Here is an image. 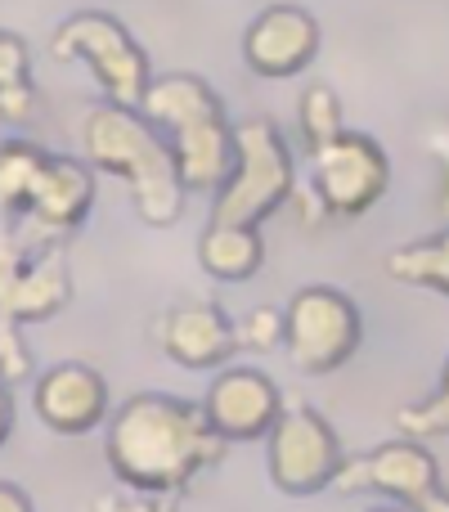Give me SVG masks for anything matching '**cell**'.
I'll use <instances>...</instances> for the list:
<instances>
[{"instance_id":"cell-12","label":"cell","mask_w":449,"mask_h":512,"mask_svg":"<svg viewBox=\"0 0 449 512\" xmlns=\"http://www.w3.org/2000/svg\"><path fill=\"white\" fill-rule=\"evenodd\" d=\"M203 414L212 423V432L221 436L225 445H247V441H265L274 432L283 414V396L279 382L261 369H247V364H234V369H221L212 378L203 396Z\"/></svg>"},{"instance_id":"cell-15","label":"cell","mask_w":449,"mask_h":512,"mask_svg":"<svg viewBox=\"0 0 449 512\" xmlns=\"http://www.w3.org/2000/svg\"><path fill=\"white\" fill-rule=\"evenodd\" d=\"M32 405H36V418H41L50 432L59 436H86L95 432L99 423H108V382L99 378V369L81 360H63V364H50V369L36 378L32 387Z\"/></svg>"},{"instance_id":"cell-5","label":"cell","mask_w":449,"mask_h":512,"mask_svg":"<svg viewBox=\"0 0 449 512\" xmlns=\"http://www.w3.org/2000/svg\"><path fill=\"white\" fill-rule=\"evenodd\" d=\"M292 194H297V162L279 126L270 117L234 122V167L212 198V225L261 230V221L288 207Z\"/></svg>"},{"instance_id":"cell-20","label":"cell","mask_w":449,"mask_h":512,"mask_svg":"<svg viewBox=\"0 0 449 512\" xmlns=\"http://www.w3.org/2000/svg\"><path fill=\"white\" fill-rule=\"evenodd\" d=\"M297 131H301V149L315 153L328 140L346 131L342 126V99L333 86H306L297 99Z\"/></svg>"},{"instance_id":"cell-2","label":"cell","mask_w":449,"mask_h":512,"mask_svg":"<svg viewBox=\"0 0 449 512\" xmlns=\"http://www.w3.org/2000/svg\"><path fill=\"white\" fill-rule=\"evenodd\" d=\"M81 153L90 171H108L126 185L135 216L153 230H171L185 216V180L171 158L162 131L140 113L122 104H90L81 117Z\"/></svg>"},{"instance_id":"cell-25","label":"cell","mask_w":449,"mask_h":512,"mask_svg":"<svg viewBox=\"0 0 449 512\" xmlns=\"http://www.w3.org/2000/svg\"><path fill=\"white\" fill-rule=\"evenodd\" d=\"M14 436V391L0 382V445Z\"/></svg>"},{"instance_id":"cell-22","label":"cell","mask_w":449,"mask_h":512,"mask_svg":"<svg viewBox=\"0 0 449 512\" xmlns=\"http://www.w3.org/2000/svg\"><path fill=\"white\" fill-rule=\"evenodd\" d=\"M234 342H238V351H252V355L279 351L283 346V310H274V306L247 310V315L234 324Z\"/></svg>"},{"instance_id":"cell-3","label":"cell","mask_w":449,"mask_h":512,"mask_svg":"<svg viewBox=\"0 0 449 512\" xmlns=\"http://www.w3.org/2000/svg\"><path fill=\"white\" fill-rule=\"evenodd\" d=\"M140 113L162 131L189 194H216L234 167V122L225 99L198 72H162L144 90Z\"/></svg>"},{"instance_id":"cell-18","label":"cell","mask_w":449,"mask_h":512,"mask_svg":"<svg viewBox=\"0 0 449 512\" xmlns=\"http://www.w3.org/2000/svg\"><path fill=\"white\" fill-rule=\"evenodd\" d=\"M36 117V81H32V54L18 32L0 27V122L27 126Z\"/></svg>"},{"instance_id":"cell-23","label":"cell","mask_w":449,"mask_h":512,"mask_svg":"<svg viewBox=\"0 0 449 512\" xmlns=\"http://www.w3.org/2000/svg\"><path fill=\"white\" fill-rule=\"evenodd\" d=\"M90 512H176L171 495H104Z\"/></svg>"},{"instance_id":"cell-16","label":"cell","mask_w":449,"mask_h":512,"mask_svg":"<svg viewBox=\"0 0 449 512\" xmlns=\"http://www.w3.org/2000/svg\"><path fill=\"white\" fill-rule=\"evenodd\" d=\"M198 265L221 283H247L265 265V239L261 230L247 225H212L198 234Z\"/></svg>"},{"instance_id":"cell-1","label":"cell","mask_w":449,"mask_h":512,"mask_svg":"<svg viewBox=\"0 0 449 512\" xmlns=\"http://www.w3.org/2000/svg\"><path fill=\"white\" fill-rule=\"evenodd\" d=\"M229 445L212 432L203 405L171 391H140L108 414L104 459L131 495L189 490L207 468L225 459Z\"/></svg>"},{"instance_id":"cell-4","label":"cell","mask_w":449,"mask_h":512,"mask_svg":"<svg viewBox=\"0 0 449 512\" xmlns=\"http://www.w3.org/2000/svg\"><path fill=\"white\" fill-rule=\"evenodd\" d=\"M72 301L63 248H23L0 234V382L9 391L32 378V355L23 346L27 324H45Z\"/></svg>"},{"instance_id":"cell-7","label":"cell","mask_w":449,"mask_h":512,"mask_svg":"<svg viewBox=\"0 0 449 512\" xmlns=\"http://www.w3.org/2000/svg\"><path fill=\"white\" fill-rule=\"evenodd\" d=\"M364 342L360 306L333 283H306L283 306V346L310 378L337 373Z\"/></svg>"},{"instance_id":"cell-17","label":"cell","mask_w":449,"mask_h":512,"mask_svg":"<svg viewBox=\"0 0 449 512\" xmlns=\"http://www.w3.org/2000/svg\"><path fill=\"white\" fill-rule=\"evenodd\" d=\"M387 274L405 288H427L449 297V230L423 234V239L400 243L396 252H387Z\"/></svg>"},{"instance_id":"cell-14","label":"cell","mask_w":449,"mask_h":512,"mask_svg":"<svg viewBox=\"0 0 449 512\" xmlns=\"http://www.w3.org/2000/svg\"><path fill=\"white\" fill-rule=\"evenodd\" d=\"M319 54V23L310 9L279 0V5H265L261 14L247 23L243 32V59L256 77H297L315 63Z\"/></svg>"},{"instance_id":"cell-10","label":"cell","mask_w":449,"mask_h":512,"mask_svg":"<svg viewBox=\"0 0 449 512\" xmlns=\"http://www.w3.org/2000/svg\"><path fill=\"white\" fill-rule=\"evenodd\" d=\"M342 463V441L315 405H283L274 432L265 436V468L283 495L310 499L319 490H333Z\"/></svg>"},{"instance_id":"cell-11","label":"cell","mask_w":449,"mask_h":512,"mask_svg":"<svg viewBox=\"0 0 449 512\" xmlns=\"http://www.w3.org/2000/svg\"><path fill=\"white\" fill-rule=\"evenodd\" d=\"M90 203H95V171L81 158H63L50 153L36 176L32 194L23 203V248L41 252V248H63L72 234L86 225Z\"/></svg>"},{"instance_id":"cell-26","label":"cell","mask_w":449,"mask_h":512,"mask_svg":"<svg viewBox=\"0 0 449 512\" xmlns=\"http://www.w3.org/2000/svg\"><path fill=\"white\" fill-rule=\"evenodd\" d=\"M432 149L441 153V167H445V185H441V203H445V216H449V140H441V135H436L432 140Z\"/></svg>"},{"instance_id":"cell-9","label":"cell","mask_w":449,"mask_h":512,"mask_svg":"<svg viewBox=\"0 0 449 512\" xmlns=\"http://www.w3.org/2000/svg\"><path fill=\"white\" fill-rule=\"evenodd\" d=\"M391 185V162L369 131H342L310 153V198L328 221H355L373 212Z\"/></svg>"},{"instance_id":"cell-13","label":"cell","mask_w":449,"mask_h":512,"mask_svg":"<svg viewBox=\"0 0 449 512\" xmlns=\"http://www.w3.org/2000/svg\"><path fill=\"white\" fill-rule=\"evenodd\" d=\"M153 342L162 346L167 360H176L180 369H194V373H207V369L221 373L238 355L234 319L212 297H189L167 306L153 319Z\"/></svg>"},{"instance_id":"cell-8","label":"cell","mask_w":449,"mask_h":512,"mask_svg":"<svg viewBox=\"0 0 449 512\" xmlns=\"http://www.w3.org/2000/svg\"><path fill=\"white\" fill-rule=\"evenodd\" d=\"M337 495H387L405 512H449V486L441 463L423 441H382L369 454L342 463L333 481Z\"/></svg>"},{"instance_id":"cell-21","label":"cell","mask_w":449,"mask_h":512,"mask_svg":"<svg viewBox=\"0 0 449 512\" xmlns=\"http://www.w3.org/2000/svg\"><path fill=\"white\" fill-rule=\"evenodd\" d=\"M396 427L405 441H436V436H449V360H445V373H441V382H436V391L423 396L418 405L400 409Z\"/></svg>"},{"instance_id":"cell-19","label":"cell","mask_w":449,"mask_h":512,"mask_svg":"<svg viewBox=\"0 0 449 512\" xmlns=\"http://www.w3.org/2000/svg\"><path fill=\"white\" fill-rule=\"evenodd\" d=\"M50 153L32 140H5L0 144V212H23L27 194H32L36 176H41Z\"/></svg>"},{"instance_id":"cell-24","label":"cell","mask_w":449,"mask_h":512,"mask_svg":"<svg viewBox=\"0 0 449 512\" xmlns=\"http://www.w3.org/2000/svg\"><path fill=\"white\" fill-rule=\"evenodd\" d=\"M0 512H32V499L14 481H0Z\"/></svg>"},{"instance_id":"cell-6","label":"cell","mask_w":449,"mask_h":512,"mask_svg":"<svg viewBox=\"0 0 449 512\" xmlns=\"http://www.w3.org/2000/svg\"><path fill=\"white\" fill-rule=\"evenodd\" d=\"M50 54L68 63H86L104 99L122 108H140L153 81V63L144 45L135 41L122 18L104 14V9H81V14L63 18L50 36Z\"/></svg>"},{"instance_id":"cell-27","label":"cell","mask_w":449,"mask_h":512,"mask_svg":"<svg viewBox=\"0 0 449 512\" xmlns=\"http://www.w3.org/2000/svg\"><path fill=\"white\" fill-rule=\"evenodd\" d=\"M369 512H405V508H396V504H382V508H369Z\"/></svg>"}]
</instances>
